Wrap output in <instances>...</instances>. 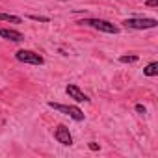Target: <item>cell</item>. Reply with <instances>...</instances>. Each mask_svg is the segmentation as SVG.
Returning <instances> with one entry per match:
<instances>
[{
  "mask_svg": "<svg viewBox=\"0 0 158 158\" xmlns=\"http://www.w3.org/2000/svg\"><path fill=\"white\" fill-rule=\"evenodd\" d=\"M78 24H82V26H91L95 30H101L104 34H119V26L112 24L110 21H104V19H82V21H78Z\"/></svg>",
  "mask_w": 158,
  "mask_h": 158,
  "instance_id": "obj_1",
  "label": "cell"
},
{
  "mask_svg": "<svg viewBox=\"0 0 158 158\" xmlns=\"http://www.w3.org/2000/svg\"><path fill=\"white\" fill-rule=\"evenodd\" d=\"M125 28H130V30H149V28H156L158 26V21L156 19H149V17H132V19H125L121 23Z\"/></svg>",
  "mask_w": 158,
  "mask_h": 158,
  "instance_id": "obj_2",
  "label": "cell"
},
{
  "mask_svg": "<svg viewBox=\"0 0 158 158\" xmlns=\"http://www.w3.org/2000/svg\"><path fill=\"white\" fill-rule=\"evenodd\" d=\"M48 106L61 112V114H65V115H69L74 121H84V112L78 106H67V104H58V102H48Z\"/></svg>",
  "mask_w": 158,
  "mask_h": 158,
  "instance_id": "obj_3",
  "label": "cell"
},
{
  "mask_svg": "<svg viewBox=\"0 0 158 158\" xmlns=\"http://www.w3.org/2000/svg\"><path fill=\"white\" fill-rule=\"evenodd\" d=\"M15 58L19 61H23V63H30V65H43L45 63V58L41 54H37L34 50H24V48L23 50H17Z\"/></svg>",
  "mask_w": 158,
  "mask_h": 158,
  "instance_id": "obj_4",
  "label": "cell"
},
{
  "mask_svg": "<svg viewBox=\"0 0 158 158\" xmlns=\"http://www.w3.org/2000/svg\"><path fill=\"white\" fill-rule=\"evenodd\" d=\"M54 138L58 139V143H61V145H65V147H71V145H73V136H71V132H69V128H67L65 125H58V127H56Z\"/></svg>",
  "mask_w": 158,
  "mask_h": 158,
  "instance_id": "obj_5",
  "label": "cell"
},
{
  "mask_svg": "<svg viewBox=\"0 0 158 158\" xmlns=\"http://www.w3.org/2000/svg\"><path fill=\"white\" fill-rule=\"evenodd\" d=\"M65 93H67L71 99H74L76 102H88V101H89V97H88L80 88H78V86H74V84H69V86L65 88Z\"/></svg>",
  "mask_w": 158,
  "mask_h": 158,
  "instance_id": "obj_6",
  "label": "cell"
},
{
  "mask_svg": "<svg viewBox=\"0 0 158 158\" xmlns=\"http://www.w3.org/2000/svg\"><path fill=\"white\" fill-rule=\"evenodd\" d=\"M0 37L8 39V41H13V43H21L24 39V35L19 30H13V28H0Z\"/></svg>",
  "mask_w": 158,
  "mask_h": 158,
  "instance_id": "obj_7",
  "label": "cell"
},
{
  "mask_svg": "<svg viewBox=\"0 0 158 158\" xmlns=\"http://www.w3.org/2000/svg\"><path fill=\"white\" fill-rule=\"evenodd\" d=\"M143 74H145V76H156V74H158V63H156V61H151V63L143 69Z\"/></svg>",
  "mask_w": 158,
  "mask_h": 158,
  "instance_id": "obj_8",
  "label": "cell"
},
{
  "mask_svg": "<svg viewBox=\"0 0 158 158\" xmlns=\"http://www.w3.org/2000/svg\"><path fill=\"white\" fill-rule=\"evenodd\" d=\"M0 21H6V23H11V24H21V23H23L21 17L10 15V13H0Z\"/></svg>",
  "mask_w": 158,
  "mask_h": 158,
  "instance_id": "obj_9",
  "label": "cell"
},
{
  "mask_svg": "<svg viewBox=\"0 0 158 158\" xmlns=\"http://www.w3.org/2000/svg\"><path fill=\"white\" fill-rule=\"evenodd\" d=\"M119 61H121V63H136V61H138V56H134V54H132V56H121Z\"/></svg>",
  "mask_w": 158,
  "mask_h": 158,
  "instance_id": "obj_10",
  "label": "cell"
},
{
  "mask_svg": "<svg viewBox=\"0 0 158 158\" xmlns=\"http://www.w3.org/2000/svg\"><path fill=\"white\" fill-rule=\"evenodd\" d=\"M30 19L32 21H39V23H50L48 17H41V15H30Z\"/></svg>",
  "mask_w": 158,
  "mask_h": 158,
  "instance_id": "obj_11",
  "label": "cell"
},
{
  "mask_svg": "<svg viewBox=\"0 0 158 158\" xmlns=\"http://www.w3.org/2000/svg\"><path fill=\"white\" fill-rule=\"evenodd\" d=\"M136 112H138V114H141V115H143V114H147V108H145V106H143V104H136Z\"/></svg>",
  "mask_w": 158,
  "mask_h": 158,
  "instance_id": "obj_12",
  "label": "cell"
},
{
  "mask_svg": "<svg viewBox=\"0 0 158 158\" xmlns=\"http://www.w3.org/2000/svg\"><path fill=\"white\" fill-rule=\"evenodd\" d=\"M145 6H149V8H156V6H158V0H147Z\"/></svg>",
  "mask_w": 158,
  "mask_h": 158,
  "instance_id": "obj_13",
  "label": "cell"
},
{
  "mask_svg": "<svg viewBox=\"0 0 158 158\" xmlns=\"http://www.w3.org/2000/svg\"><path fill=\"white\" fill-rule=\"evenodd\" d=\"M88 147H89L91 151H99V149H101V147H99V143H95V141H89V145H88Z\"/></svg>",
  "mask_w": 158,
  "mask_h": 158,
  "instance_id": "obj_14",
  "label": "cell"
}]
</instances>
